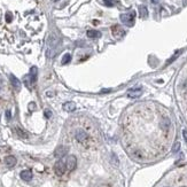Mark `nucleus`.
Segmentation results:
<instances>
[{"instance_id": "5", "label": "nucleus", "mask_w": 187, "mask_h": 187, "mask_svg": "<svg viewBox=\"0 0 187 187\" xmlns=\"http://www.w3.org/2000/svg\"><path fill=\"white\" fill-rule=\"evenodd\" d=\"M66 165H67L68 171H74L76 169V167H77V158H76V156L70 155V156L68 157V160H67Z\"/></svg>"}, {"instance_id": "10", "label": "nucleus", "mask_w": 187, "mask_h": 187, "mask_svg": "<svg viewBox=\"0 0 187 187\" xmlns=\"http://www.w3.org/2000/svg\"><path fill=\"white\" fill-rule=\"evenodd\" d=\"M67 151H68V149H67L66 147L61 146V147H57V148L55 149L54 155H55L56 157H62V156H64V155L67 154Z\"/></svg>"}, {"instance_id": "3", "label": "nucleus", "mask_w": 187, "mask_h": 187, "mask_svg": "<svg viewBox=\"0 0 187 187\" xmlns=\"http://www.w3.org/2000/svg\"><path fill=\"white\" fill-rule=\"evenodd\" d=\"M75 137H76V140H77L78 142H80V144H85V142L87 141V139H89L87 133L84 131V130H82V129H79V130L76 131Z\"/></svg>"}, {"instance_id": "13", "label": "nucleus", "mask_w": 187, "mask_h": 187, "mask_svg": "<svg viewBox=\"0 0 187 187\" xmlns=\"http://www.w3.org/2000/svg\"><path fill=\"white\" fill-rule=\"evenodd\" d=\"M10 82H12V85H13L16 90H20V89H21V82H20L15 76H13V75L10 76Z\"/></svg>"}, {"instance_id": "9", "label": "nucleus", "mask_w": 187, "mask_h": 187, "mask_svg": "<svg viewBox=\"0 0 187 187\" xmlns=\"http://www.w3.org/2000/svg\"><path fill=\"white\" fill-rule=\"evenodd\" d=\"M37 75H38V70L37 67H32L30 69V74H29V77H30V80L32 84H35L37 82Z\"/></svg>"}, {"instance_id": "16", "label": "nucleus", "mask_w": 187, "mask_h": 187, "mask_svg": "<svg viewBox=\"0 0 187 187\" xmlns=\"http://www.w3.org/2000/svg\"><path fill=\"white\" fill-rule=\"evenodd\" d=\"M16 132H17V134H19L21 138H28V134L24 131H22L20 128H16Z\"/></svg>"}, {"instance_id": "23", "label": "nucleus", "mask_w": 187, "mask_h": 187, "mask_svg": "<svg viewBox=\"0 0 187 187\" xmlns=\"http://www.w3.org/2000/svg\"><path fill=\"white\" fill-rule=\"evenodd\" d=\"M6 117H7V119H10V118H12V114H10V110H7V112H6Z\"/></svg>"}, {"instance_id": "25", "label": "nucleus", "mask_w": 187, "mask_h": 187, "mask_svg": "<svg viewBox=\"0 0 187 187\" xmlns=\"http://www.w3.org/2000/svg\"><path fill=\"white\" fill-rule=\"evenodd\" d=\"M158 1H160V0H151L153 3H158Z\"/></svg>"}, {"instance_id": "22", "label": "nucleus", "mask_w": 187, "mask_h": 187, "mask_svg": "<svg viewBox=\"0 0 187 187\" xmlns=\"http://www.w3.org/2000/svg\"><path fill=\"white\" fill-rule=\"evenodd\" d=\"M35 107H36V105H35L33 102L29 103V109H30V110H33V109H35Z\"/></svg>"}, {"instance_id": "17", "label": "nucleus", "mask_w": 187, "mask_h": 187, "mask_svg": "<svg viewBox=\"0 0 187 187\" xmlns=\"http://www.w3.org/2000/svg\"><path fill=\"white\" fill-rule=\"evenodd\" d=\"M103 3H105L106 6H108V7L115 6V1H114V0H103Z\"/></svg>"}, {"instance_id": "4", "label": "nucleus", "mask_w": 187, "mask_h": 187, "mask_svg": "<svg viewBox=\"0 0 187 187\" xmlns=\"http://www.w3.org/2000/svg\"><path fill=\"white\" fill-rule=\"evenodd\" d=\"M112 33L116 39H119L125 35V31L119 27V25H112Z\"/></svg>"}, {"instance_id": "24", "label": "nucleus", "mask_w": 187, "mask_h": 187, "mask_svg": "<svg viewBox=\"0 0 187 187\" xmlns=\"http://www.w3.org/2000/svg\"><path fill=\"white\" fill-rule=\"evenodd\" d=\"M183 133H184V138H185V140L187 141V131H186V130H184V132H183Z\"/></svg>"}, {"instance_id": "18", "label": "nucleus", "mask_w": 187, "mask_h": 187, "mask_svg": "<svg viewBox=\"0 0 187 187\" xmlns=\"http://www.w3.org/2000/svg\"><path fill=\"white\" fill-rule=\"evenodd\" d=\"M13 21V15H12V13H7L6 14V22L7 23H10Z\"/></svg>"}, {"instance_id": "27", "label": "nucleus", "mask_w": 187, "mask_h": 187, "mask_svg": "<svg viewBox=\"0 0 187 187\" xmlns=\"http://www.w3.org/2000/svg\"><path fill=\"white\" fill-rule=\"evenodd\" d=\"M181 187H185V186H181Z\"/></svg>"}, {"instance_id": "11", "label": "nucleus", "mask_w": 187, "mask_h": 187, "mask_svg": "<svg viewBox=\"0 0 187 187\" xmlns=\"http://www.w3.org/2000/svg\"><path fill=\"white\" fill-rule=\"evenodd\" d=\"M63 109L66 110V112H75L76 110V105L74 102H66L64 105H63Z\"/></svg>"}, {"instance_id": "15", "label": "nucleus", "mask_w": 187, "mask_h": 187, "mask_svg": "<svg viewBox=\"0 0 187 187\" xmlns=\"http://www.w3.org/2000/svg\"><path fill=\"white\" fill-rule=\"evenodd\" d=\"M71 61V55L69 54V53H67V54H64L63 57H62V64H67V63H69Z\"/></svg>"}, {"instance_id": "12", "label": "nucleus", "mask_w": 187, "mask_h": 187, "mask_svg": "<svg viewBox=\"0 0 187 187\" xmlns=\"http://www.w3.org/2000/svg\"><path fill=\"white\" fill-rule=\"evenodd\" d=\"M86 35H87V37L91 38V39L101 37V32H100V31H98V30H87Z\"/></svg>"}, {"instance_id": "2", "label": "nucleus", "mask_w": 187, "mask_h": 187, "mask_svg": "<svg viewBox=\"0 0 187 187\" xmlns=\"http://www.w3.org/2000/svg\"><path fill=\"white\" fill-rule=\"evenodd\" d=\"M66 169H67V165H66V163H64L62 160L57 161V162L55 163V165H54V171H55V173L57 174V176H62V174H64Z\"/></svg>"}, {"instance_id": "6", "label": "nucleus", "mask_w": 187, "mask_h": 187, "mask_svg": "<svg viewBox=\"0 0 187 187\" xmlns=\"http://www.w3.org/2000/svg\"><path fill=\"white\" fill-rule=\"evenodd\" d=\"M142 89H140V87H137V89H130L128 92H126V95L129 96V98H131V99H135V98H139V96H141V94H142Z\"/></svg>"}, {"instance_id": "14", "label": "nucleus", "mask_w": 187, "mask_h": 187, "mask_svg": "<svg viewBox=\"0 0 187 187\" xmlns=\"http://www.w3.org/2000/svg\"><path fill=\"white\" fill-rule=\"evenodd\" d=\"M139 12H140V16H141L142 19H146V17H147V15H148V9H147L146 6H140V7H139Z\"/></svg>"}, {"instance_id": "20", "label": "nucleus", "mask_w": 187, "mask_h": 187, "mask_svg": "<svg viewBox=\"0 0 187 187\" xmlns=\"http://www.w3.org/2000/svg\"><path fill=\"white\" fill-rule=\"evenodd\" d=\"M44 114H45V117H46V118H51V116H52V112L48 110V109H46Z\"/></svg>"}, {"instance_id": "26", "label": "nucleus", "mask_w": 187, "mask_h": 187, "mask_svg": "<svg viewBox=\"0 0 187 187\" xmlns=\"http://www.w3.org/2000/svg\"><path fill=\"white\" fill-rule=\"evenodd\" d=\"M53 1H57V0H53Z\"/></svg>"}, {"instance_id": "7", "label": "nucleus", "mask_w": 187, "mask_h": 187, "mask_svg": "<svg viewBox=\"0 0 187 187\" xmlns=\"http://www.w3.org/2000/svg\"><path fill=\"white\" fill-rule=\"evenodd\" d=\"M16 157L15 156H13V155H9V156H6V158H5V163H6V165L7 167H9V168H13L15 164H16Z\"/></svg>"}, {"instance_id": "8", "label": "nucleus", "mask_w": 187, "mask_h": 187, "mask_svg": "<svg viewBox=\"0 0 187 187\" xmlns=\"http://www.w3.org/2000/svg\"><path fill=\"white\" fill-rule=\"evenodd\" d=\"M20 176H21L22 180H24V181H30V180L32 179V172H31L30 170H24V171H22Z\"/></svg>"}, {"instance_id": "1", "label": "nucleus", "mask_w": 187, "mask_h": 187, "mask_svg": "<svg viewBox=\"0 0 187 187\" xmlns=\"http://www.w3.org/2000/svg\"><path fill=\"white\" fill-rule=\"evenodd\" d=\"M135 20V12H129L125 14H121V21L128 27H133Z\"/></svg>"}, {"instance_id": "19", "label": "nucleus", "mask_w": 187, "mask_h": 187, "mask_svg": "<svg viewBox=\"0 0 187 187\" xmlns=\"http://www.w3.org/2000/svg\"><path fill=\"white\" fill-rule=\"evenodd\" d=\"M180 53H181V52H180V51H177V53H176V54H174V55L172 56V57H171V59H169L168 63H171V62H172V61H173V60H176V59H177V57H178V55H179V54H180Z\"/></svg>"}, {"instance_id": "21", "label": "nucleus", "mask_w": 187, "mask_h": 187, "mask_svg": "<svg viewBox=\"0 0 187 187\" xmlns=\"http://www.w3.org/2000/svg\"><path fill=\"white\" fill-rule=\"evenodd\" d=\"M179 148H180V144H179V142H177V144H176V145H174V147H173V153H177V151H178V150H179Z\"/></svg>"}]
</instances>
